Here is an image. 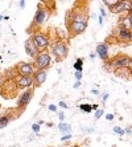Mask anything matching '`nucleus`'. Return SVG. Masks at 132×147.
I'll use <instances>...</instances> for the list:
<instances>
[{"instance_id": "nucleus-1", "label": "nucleus", "mask_w": 132, "mask_h": 147, "mask_svg": "<svg viewBox=\"0 0 132 147\" xmlns=\"http://www.w3.org/2000/svg\"><path fill=\"white\" fill-rule=\"evenodd\" d=\"M86 27H87V20H86V17L81 16V15H77V16L73 17L70 28L74 33H82V32L86 29Z\"/></svg>"}, {"instance_id": "nucleus-2", "label": "nucleus", "mask_w": 132, "mask_h": 147, "mask_svg": "<svg viewBox=\"0 0 132 147\" xmlns=\"http://www.w3.org/2000/svg\"><path fill=\"white\" fill-rule=\"evenodd\" d=\"M50 56L48 53H40L36 57V66L38 68V70H44L45 68L50 66Z\"/></svg>"}, {"instance_id": "nucleus-3", "label": "nucleus", "mask_w": 132, "mask_h": 147, "mask_svg": "<svg viewBox=\"0 0 132 147\" xmlns=\"http://www.w3.org/2000/svg\"><path fill=\"white\" fill-rule=\"evenodd\" d=\"M52 52H53V55L57 58H64L68 55V48H66V45L62 44V42H57V44L53 45Z\"/></svg>"}, {"instance_id": "nucleus-4", "label": "nucleus", "mask_w": 132, "mask_h": 147, "mask_svg": "<svg viewBox=\"0 0 132 147\" xmlns=\"http://www.w3.org/2000/svg\"><path fill=\"white\" fill-rule=\"evenodd\" d=\"M32 40H33V42L37 49H44V48H46L48 44H49V38H48L45 34H41V33H37Z\"/></svg>"}, {"instance_id": "nucleus-5", "label": "nucleus", "mask_w": 132, "mask_h": 147, "mask_svg": "<svg viewBox=\"0 0 132 147\" xmlns=\"http://www.w3.org/2000/svg\"><path fill=\"white\" fill-rule=\"evenodd\" d=\"M129 61L131 60L127 56H119L115 60H112L111 65L115 66V68H127V66H129Z\"/></svg>"}, {"instance_id": "nucleus-6", "label": "nucleus", "mask_w": 132, "mask_h": 147, "mask_svg": "<svg viewBox=\"0 0 132 147\" xmlns=\"http://www.w3.org/2000/svg\"><path fill=\"white\" fill-rule=\"evenodd\" d=\"M25 52H27V55H29L31 57H37L38 49L36 48V45H34V42H33L32 38L25 41Z\"/></svg>"}, {"instance_id": "nucleus-7", "label": "nucleus", "mask_w": 132, "mask_h": 147, "mask_svg": "<svg viewBox=\"0 0 132 147\" xmlns=\"http://www.w3.org/2000/svg\"><path fill=\"white\" fill-rule=\"evenodd\" d=\"M19 73L23 77H31V74L33 73V65L32 64H20L19 66Z\"/></svg>"}, {"instance_id": "nucleus-8", "label": "nucleus", "mask_w": 132, "mask_h": 147, "mask_svg": "<svg viewBox=\"0 0 132 147\" xmlns=\"http://www.w3.org/2000/svg\"><path fill=\"white\" fill-rule=\"evenodd\" d=\"M96 55H98L103 61H106L107 57H109V47H107V44H99L98 47H96Z\"/></svg>"}, {"instance_id": "nucleus-9", "label": "nucleus", "mask_w": 132, "mask_h": 147, "mask_svg": "<svg viewBox=\"0 0 132 147\" xmlns=\"http://www.w3.org/2000/svg\"><path fill=\"white\" fill-rule=\"evenodd\" d=\"M118 37L122 41H131L132 40V32L124 28H119L118 31Z\"/></svg>"}, {"instance_id": "nucleus-10", "label": "nucleus", "mask_w": 132, "mask_h": 147, "mask_svg": "<svg viewBox=\"0 0 132 147\" xmlns=\"http://www.w3.org/2000/svg\"><path fill=\"white\" fill-rule=\"evenodd\" d=\"M16 84H17V88H19V89L29 88V86H32V78L31 77H23V76H21L20 78H17Z\"/></svg>"}, {"instance_id": "nucleus-11", "label": "nucleus", "mask_w": 132, "mask_h": 147, "mask_svg": "<svg viewBox=\"0 0 132 147\" xmlns=\"http://www.w3.org/2000/svg\"><path fill=\"white\" fill-rule=\"evenodd\" d=\"M32 96H33V93L32 92L23 93V94L20 96V98H19V106H27L28 103H29V101L32 99Z\"/></svg>"}, {"instance_id": "nucleus-12", "label": "nucleus", "mask_w": 132, "mask_h": 147, "mask_svg": "<svg viewBox=\"0 0 132 147\" xmlns=\"http://www.w3.org/2000/svg\"><path fill=\"white\" fill-rule=\"evenodd\" d=\"M46 80V70H38L34 74V82L37 84V85H42Z\"/></svg>"}, {"instance_id": "nucleus-13", "label": "nucleus", "mask_w": 132, "mask_h": 147, "mask_svg": "<svg viewBox=\"0 0 132 147\" xmlns=\"http://www.w3.org/2000/svg\"><path fill=\"white\" fill-rule=\"evenodd\" d=\"M45 19H46V13H45V11L42 9V8H40V9L36 12L34 23H37V24H42V23L45 21Z\"/></svg>"}, {"instance_id": "nucleus-14", "label": "nucleus", "mask_w": 132, "mask_h": 147, "mask_svg": "<svg viewBox=\"0 0 132 147\" xmlns=\"http://www.w3.org/2000/svg\"><path fill=\"white\" fill-rule=\"evenodd\" d=\"M58 129L61 131H64V133H70L71 131V126L68 125V123H60V125H58Z\"/></svg>"}, {"instance_id": "nucleus-15", "label": "nucleus", "mask_w": 132, "mask_h": 147, "mask_svg": "<svg viewBox=\"0 0 132 147\" xmlns=\"http://www.w3.org/2000/svg\"><path fill=\"white\" fill-rule=\"evenodd\" d=\"M122 4H123V11H127V12L132 11V1H122Z\"/></svg>"}, {"instance_id": "nucleus-16", "label": "nucleus", "mask_w": 132, "mask_h": 147, "mask_svg": "<svg viewBox=\"0 0 132 147\" xmlns=\"http://www.w3.org/2000/svg\"><path fill=\"white\" fill-rule=\"evenodd\" d=\"M82 66H83V61H82V58H78L77 62L74 64V69L77 72H82Z\"/></svg>"}, {"instance_id": "nucleus-17", "label": "nucleus", "mask_w": 132, "mask_h": 147, "mask_svg": "<svg viewBox=\"0 0 132 147\" xmlns=\"http://www.w3.org/2000/svg\"><path fill=\"white\" fill-rule=\"evenodd\" d=\"M79 109L83 110L85 113H90L91 111V105H87V103H82V105H79Z\"/></svg>"}, {"instance_id": "nucleus-18", "label": "nucleus", "mask_w": 132, "mask_h": 147, "mask_svg": "<svg viewBox=\"0 0 132 147\" xmlns=\"http://www.w3.org/2000/svg\"><path fill=\"white\" fill-rule=\"evenodd\" d=\"M8 122H9L8 117H0V129H3V127L7 126Z\"/></svg>"}, {"instance_id": "nucleus-19", "label": "nucleus", "mask_w": 132, "mask_h": 147, "mask_svg": "<svg viewBox=\"0 0 132 147\" xmlns=\"http://www.w3.org/2000/svg\"><path fill=\"white\" fill-rule=\"evenodd\" d=\"M105 4H106V5H110V8H111V7H114V5H116V4H118V0H115V1H109V0H106Z\"/></svg>"}, {"instance_id": "nucleus-20", "label": "nucleus", "mask_w": 132, "mask_h": 147, "mask_svg": "<svg viewBox=\"0 0 132 147\" xmlns=\"http://www.w3.org/2000/svg\"><path fill=\"white\" fill-rule=\"evenodd\" d=\"M32 129H33L34 133H38L40 131V123H34L33 126H32Z\"/></svg>"}, {"instance_id": "nucleus-21", "label": "nucleus", "mask_w": 132, "mask_h": 147, "mask_svg": "<svg viewBox=\"0 0 132 147\" xmlns=\"http://www.w3.org/2000/svg\"><path fill=\"white\" fill-rule=\"evenodd\" d=\"M114 131H115V133H118V134H124V130H122V129H119V127H114Z\"/></svg>"}, {"instance_id": "nucleus-22", "label": "nucleus", "mask_w": 132, "mask_h": 147, "mask_svg": "<svg viewBox=\"0 0 132 147\" xmlns=\"http://www.w3.org/2000/svg\"><path fill=\"white\" fill-rule=\"evenodd\" d=\"M102 115H103V110H98V111H96V114H95V118L98 119V118H101Z\"/></svg>"}, {"instance_id": "nucleus-23", "label": "nucleus", "mask_w": 132, "mask_h": 147, "mask_svg": "<svg viewBox=\"0 0 132 147\" xmlns=\"http://www.w3.org/2000/svg\"><path fill=\"white\" fill-rule=\"evenodd\" d=\"M75 78L79 81V80L82 78V72H75Z\"/></svg>"}, {"instance_id": "nucleus-24", "label": "nucleus", "mask_w": 132, "mask_h": 147, "mask_svg": "<svg viewBox=\"0 0 132 147\" xmlns=\"http://www.w3.org/2000/svg\"><path fill=\"white\" fill-rule=\"evenodd\" d=\"M70 138H71V135H70V134H68V135L62 137V138H61V140H68V139H70Z\"/></svg>"}, {"instance_id": "nucleus-25", "label": "nucleus", "mask_w": 132, "mask_h": 147, "mask_svg": "<svg viewBox=\"0 0 132 147\" xmlns=\"http://www.w3.org/2000/svg\"><path fill=\"white\" fill-rule=\"evenodd\" d=\"M106 118H107L109 121H111L112 118H114V114H107V115H106Z\"/></svg>"}, {"instance_id": "nucleus-26", "label": "nucleus", "mask_w": 132, "mask_h": 147, "mask_svg": "<svg viewBox=\"0 0 132 147\" xmlns=\"http://www.w3.org/2000/svg\"><path fill=\"white\" fill-rule=\"evenodd\" d=\"M49 110L54 111V110H56V106H54V105H49Z\"/></svg>"}, {"instance_id": "nucleus-27", "label": "nucleus", "mask_w": 132, "mask_h": 147, "mask_svg": "<svg viewBox=\"0 0 132 147\" xmlns=\"http://www.w3.org/2000/svg\"><path fill=\"white\" fill-rule=\"evenodd\" d=\"M60 106H62V107H65V109H66V107H68V105H66L65 102H60Z\"/></svg>"}, {"instance_id": "nucleus-28", "label": "nucleus", "mask_w": 132, "mask_h": 147, "mask_svg": "<svg viewBox=\"0 0 132 147\" xmlns=\"http://www.w3.org/2000/svg\"><path fill=\"white\" fill-rule=\"evenodd\" d=\"M128 20H129V24H131V28H132V13L128 16Z\"/></svg>"}, {"instance_id": "nucleus-29", "label": "nucleus", "mask_w": 132, "mask_h": 147, "mask_svg": "<svg viewBox=\"0 0 132 147\" xmlns=\"http://www.w3.org/2000/svg\"><path fill=\"white\" fill-rule=\"evenodd\" d=\"M101 15H102V17L106 15V12H105V9H103V8H101Z\"/></svg>"}, {"instance_id": "nucleus-30", "label": "nucleus", "mask_w": 132, "mask_h": 147, "mask_svg": "<svg viewBox=\"0 0 132 147\" xmlns=\"http://www.w3.org/2000/svg\"><path fill=\"white\" fill-rule=\"evenodd\" d=\"M58 118H60V119H64V118H65V115H64V113H61V114H60V115H58Z\"/></svg>"}, {"instance_id": "nucleus-31", "label": "nucleus", "mask_w": 132, "mask_h": 147, "mask_svg": "<svg viewBox=\"0 0 132 147\" xmlns=\"http://www.w3.org/2000/svg\"><path fill=\"white\" fill-rule=\"evenodd\" d=\"M99 24H103V17H102V16H99Z\"/></svg>"}, {"instance_id": "nucleus-32", "label": "nucleus", "mask_w": 132, "mask_h": 147, "mask_svg": "<svg viewBox=\"0 0 132 147\" xmlns=\"http://www.w3.org/2000/svg\"><path fill=\"white\" fill-rule=\"evenodd\" d=\"M20 7H21V8L25 7V1H20Z\"/></svg>"}, {"instance_id": "nucleus-33", "label": "nucleus", "mask_w": 132, "mask_h": 147, "mask_svg": "<svg viewBox=\"0 0 132 147\" xmlns=\"http://www.w3.org/2000/svg\"><path fill=\"white\" fill-rule=\"evenodd\" d=\"M107 98H109V94H105V96H103V101H106Z\"/></svg>"}, {"instance_id": "nucleus-34", "label": "nucleus", "mask_w": 132, "mask_h": 147, "mask_svg": "<svg viewBox=\"0 0 132 147\" xmlns=\"http://www.w3.org/2000/svg\"><path fill=\"white\" fill-rule=\"evenodd\" d=\"M92 94H94V96H96V94H98V90H92Z\"/></svg>"}, {"instance_id": "nucleus-35", "label": "nucleus", "mask_w": 132, "mask_h": 147, "mask_svg": "<svg viewBox=\"0 0 132 147\" xmlns=\"http://www.w3.org/2000/svg\"><path fill=\"white\" fill-rule=\"evenodd\" d=\"M1 20H3V16H1V15H0V21H1Z\"/></svg>"}, {"instance_id": "nucleus-36", "label": "nucleus", "mask_w": 132, "mask_h": 147, "mask_svg": "<svg viewBox=\"0 0 132 147\" xmlns=\"http://www.w3.org/2000/svg\"><path fill=\"white\" fill-rule=\"evenodd\" d=\"M129 65H131V66H132V60H131V61H129Z\"/></svg>"}]
</instances>
